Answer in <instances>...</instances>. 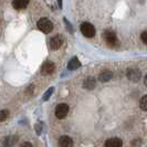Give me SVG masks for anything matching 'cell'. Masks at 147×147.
I'll return each instance as SVG.
<instances>
[{
    "label": "cell",
    "mask_w": 147,
    "mask_h": 147,
    "mask_svg": "<svg viewBox=\"0 0 147 147\" xmlns=\"http://www.w3.org/2000/svg\"><path fill=\"white\" fill-rule=\"evenodd\" d=\"M81 32L83 33V36L86 38H93L95 36V28L93 24L88 23V22H83L80 27Z\"/></svg>",
    "instance_id": "obj_1"
},
{
    "label": "cell",
    "mask_w": 147,
    "mask_h": 147,
    "mask_svg": "<svg viewBox=\"0 0 147 147\" xmlns=\"http://www.w3.org/2000/svg\"><path fill=\"white\" fill-rule=\"evenodd\" d=\"M38 28H39V30H41L42 32H44V33H49L53 29V23L48 18H41L38 21Z\"/></svg>",
    "instance_id": "obj_2"
},
{
    "label": "cell",
    "mask_w": 147,
    "mask_h": 147,
    "mask_svg": "<svg viewBox=\"0 0 147 147\" xmlns=\"http://www.w3.org/2000/svg\"><path fill=\"white\" fill-rule=\"evenodd\" d=\"M103 38H104V40L106 41V43L109 44L110 47H114V45L116 44V42H117V38H116V34H115V32H113V31H110V30H106V31H104Z\"/></svg>",
    "instance_id": "obj_3"
},
{
    "label": "cell",
    "mask_w": 147,
    "mask_h": 147,
    "mask_svg": "<svg viewBox=\"0 0 147 147\" xmlns=\"http://www.w3.org/2000/svg\"><path fill=\"white\" fill-rule=\"evenodd\" d=\"M67 113H69V106H67V104H59L57 107H55V116L60 119H62V118H64L67 115Z\"/></svg>",
    "instance_id": "obj_4"
},
{
    "label": "cell",
    "mask_w": 147,
    "mask_h": 147,
    "mask_svg": "<svg viewBox=\"0 0 147 147\" xmlns=\"http://www.w3.org/2000/svg\"><path fill=\"white\" fill-rule=\"evenodd\" d=\"M127 78H128V80H131L133 82H137L140 81V76H142V73H140V71L138 69H136V67H131V69H128L127 70Z\"/></svg>",
    "instance_id": "obj_5"
},
{
    "label": "cell",
    "mask_w": 147,
    "mask_h": 147,
    "mask_svg": "<svg viewBox=\"0 0 147 147\" xmlns=\"http://www.w3.org/2000/svg\"><path fill=\"white\" fill-rule=\"evenodd\" d=\"M123 142L118 137H112L105 142V147H122Z\"/></svg>",
    "instance_id": "obj_6"
},
{
    "label": "cell",
    "mask_w": 147,
    "mask_h": 147,
    "mask_svg": "<svg viewBox=\"0 0 147 147\" xmlns=\"http://www.w3.org/2000/svg\"><path fill=\"white\" fill-rule=\"evenodd\" d=\"M63 43V39L61 36H55L51 39L50 41V47H51L52 50H58L60 47Z\"/></svg>",
    "instance_id": "obj_7"
},
{
    "label": "cell",
    "mask_w": 147,
    "mask_h": 147,
    "mask_svg": "<svg viewBox=\"0 0 147 147\" xmlns=\"http://www.w3.org/2000/svg\"><path fill=\"white\" fill-rule=\"evenodd\" d=\"M54 63H52L51 61H47L44 62V64L42 65V74L44 75H48V74H51L54 71Z\"/></svg>",
    "instance_id": "obj_8"
},
{
    "label": "cell",
    "mask_w": 147,
    "mask_h": 147,
    "mask_svg": "<svg viewBox=\"0 0 147 147\" xmlns=\"http://www.w3.org/2000/svg\"><path fill=\"white\" fill-rule=\"evenodd\" d=\"M60 147H72L73 146V140L69 136H61L59 140Z\"/></svg>",
    "instance_id": "obj_9"
},
{
    "label": "cell",
    "mask_w": 147,
    "mask_h": 147,
    "mask_svg": "<svg viewBox=\"0 0 147 147\" xmlns=\"http://www.w3.org/2000/svg\"><path fill=\"white\" fill-rule=\"evenodd\" d=\"M29 3V0H13L12 1V6L17 10H21L28 6Z\"/></svg>",
    "instance_id": "obj_10"
},
{
    "label": "cell",
    "mask_w": 147,
    "mask_h": 147,
    "mask_svg": "<svg viewBox=\"0 0 147 147\" xmlns=\"http://www.w3.org/2000/svg\"><path fill=\"white\" fill-rule=\"evenodd\" d=\"M17 142H18L17 136H9V137H6L5 140H3V146L11 147V146H13Z\"/></svg>",
    "instance_id": "obj_11"
},
{
    "label": "cell",
    "mask_w": 147,
    "mask_h": 147,
    "mask_svg": "<svg viewBox=\"0 0 147 147\" xmlns=\"http://www.w3.org/2000/svg\"><path fill=\"white\" fill-rule=\"evenodd\" d=\"M80 66H81V63H80L79 59H78V58H73V59L69 62L67 69H69V70H76V69H79Z\"/></svg>",
    "instance_id": "obj_12"
},
{
    "label": "cell",
    "mask_w": 147,
    "mask_h": 147,
    "mask_svg": "<svg viewBox=\"0 0 147 147\" xmlns=\"http://www.w3.org/2000/svg\"><path fill=\"white\" fill-rule=\"evenodd\" d=\"M112 76H113V73H112L111 71H103L102 73L100 74L98 79H100L101 82H107L112 79Z\"/></svg>",
    "instance_id": "obj_13"
},
{
    "label": "cell",
    "mask_w": 147,
    "mask_h": 147,
    "mask_svg": "<svg viewBox=\"0 0 147 147\" xmlns=\"http://www.w3.org/2000/svg\"><path fill=\"white\" fill-rule=\"evenodd\" d=\"M85 88H88V90H92V88H94L95 86V80H94V78H92V76H88V79L84 81V85H83Z\"/></svg>",
    "instance_id": "obj_14"
},
{
    "label": "cell",
    "mask_w": 147,
    "mask_h": 147,
    "mask_svg": "<svg viewBox=\"0 0 147 147\" xmlns=\"http://www.w3.org/2000/svg\"><path fill=\"white\" fill-rule=\"evenodd\" d=\"M140 106L143 111H146L147 112V95L143 96L140 101Z\"/></svg>",
    "instance_id": "obj_15"
},
{
    "label": "cell",
    "mask_w": 147,
    "mask_h": 147,
    "mask_svg": "<svg viewBox=\"0 0 147 147\" xmlns=\"http://www.w3.org/2000/svg\"><path fill=\"white\" fill-rule=\"evenodd\" d=\"M53 92H54V88H48V91H45V93H44L42 100H43V101H48V100L51 97V95H52V93H53Z\"/></svg>",
    "instance_id": "obj_16"
},
{
    "label": "cell",
    "mask_w": 147,
    "mask_h": 147,
    "mask_svg": "<svg viewBox=\"0 0 147 147\" xmlns=\"http://www.w3.org/2000/svg\"><path fill=\"white\" fill-rule=\"evenodd\" d=\"M9 115V112L7 110H3V111H0V122H3L6 121Z\"/></svg>",
    "instance_id": "obj_17"
},
{
    "label": "cell",
    "mask_w": 147,
    "mask_h": 147,
    "mask_svg": "<svg viewBox=\"0 0 147 147\" xmlns=\"http://www.w3.org/2000/svg\"><path fill=\"white\" fill-rule=\"evenodd\" d=\"M140 38H142L143 42L147 44V31H144V32L142 33V36H140Z\"/></svg>",
    "instance_id": "obj_18"
},
{
    "label": "cell",
    "mask_w": 147,
    "mask_h": 147,
    "mask_svg": "<svg viewBox=\"0 0 147 147\" xmlns=\"http://www.w3.org/2000/svg\"><path fill=\"white\" fill-rule=\"evenodd\" d=\"M36 132H37L38 135L41 134V125L40 124H36Z\"/></svg>",
    "instance_id": "obj_19"
},
{
    "label": "cell",
    "mask_w": 147,
    "mask_h": 147,
    "mask_svg": "<svg viewBox=\"0 0 147 147\" xmlns=\"http://www.w3.org/2000/svg\"><path fill=\"white\" fill-rule=\"evenodd\" d=\"M64 22H65V23H66V26H67V28H69V30H70V32H72L73 30H72V28H71V26H70V23H69V21L66 20L65 18H64Z\"/></svg>",
    "instance_id": "obj_20"
},
{
    "label": "cell",
    "mask_w": 147,
    "mask_h": 147,
    "mask_svg": "<svg viewBox=\"0 0 147 147\" xmlns=\"http://www.w3.org/2000/svg\"><path fill=\"white\" fill-rule=\"evenodd\" d=\"M20 147H33V146H32L30 143H28V142H27V143H23V144H22Z\"/></svg>",
    "instance_id": "obj_21"
},
{
    "label": "cell",
    "mask_w": 147,
    "mask_h": 147,
    "mask_svg": "<svg viewBox=\"0 0 147 147\" xmlns=\"http://www.w3.org/2000/svg\"><path fill=\"white\" fill-rule=\"evenodd\" d=\"M58 3H59V7L62 8V0H58Z\"/></svg>",
    "instance_id": "obj_22"
},
{
    "label": "cell",
    "mask_w": 147,
    "mask_h": 147,
    "mask_svg": "<svg viewBox=\"0 0 147 147\" xmlns=\"http://www.w3.org/2000/svg\"><path fill=\"white\" fill-rule=\"evenodd\" d=\"M144 83H145V85L147 86V74L145 75V79H144Z\"/></svg>",
    "instance_id": "obj_23"
}]
</instances>
